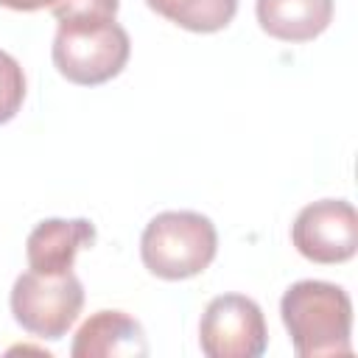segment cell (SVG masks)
<instances>
[{"mask_svg":"<svg viewBox=\"0 0 358 358\" xmlns=\"http://www.w3.org/2000/svg\"><path fill=\"white\" fill-rule=\"evenodd\" d=\"M260 28L282 42H310L333 20V0H255Z\"/></svg>","mask_w":358,"mask_h":358,"instance_id":"cell-9","label":"cell"},{"mask_svg":"<svg viewBox=\"0 0 358 358\" xmlns=\"http://www.w3.org/2000/svg\"><path fill=\"white\" fill-rule=\"evenodd\" d=\"M73 358H143L148 338L143 324L123 310H98L76 333Z\"/></svg>","mask_w":358,"mask_h":358,"instance_id":"cell-8","label":"cell"},{"mask_svg":"<svg viewBox=\"0 0 358 358\" xmlns=\"http://www.w3.org/2000/svg\"><path fill=\"white\" fill-rule=\"evenodd\" d=\"M218 252L215 224L193 210H168L154 215L140 238L143 266L162 280H187L201 274Z\"/></svg>","mask_w":358,"mask_h":358,"instance_id":"cell-2","label":"cell"},{"mask_svg":"<svg viewBox=\"0 0 358 358\" xmlns=\"http://www.w3.org/2000/svg\"><path fill=\"white\" fill-rule=\"evenodd\" d=\"M291 241L310 263H344L358 249V213L344 199H322L299 210Z\"/></svg>","mask_w":358,"mask_h":358,"instance_id":"cell-6","label":"cell"},{"mask_svg":"<svg viewBox=\"0 0 358 358\" xmlns=\"http://www.w3.org/2000/svg\"><path fill=\"white\" fill-rule=\"evenodd\" d=\"M145 6L193 34L221 31L238 11V0H145Z\"/></svg>","mask_w":358,"mask_h":358,"instance_id":"cell-10","label":"cell"},{"mask_svg":"<svg viewBox=\"0 0 358 358\" xmlns=\"http://www.w3.org/2000/svg\"><path fill=\"white\" fill-rule=\"evenodd\" d=\"M95 243V227L87 218H45L39 221L28 241L25 255L28 266L42 274L73 271L76 255Z\"/></svg>","mask_w":358,"mask_h":358,"instance_id":"cell-7","label":"cell"},{"mask_svg":"<svg viewBox=\"0 0 358 358\" xmlns=\"http://www.w3.org/2000/svg\"><path fill=\"white\" fill-rule=\"evenodd\" d=\"M120 0H50V11L59 22H84V20H115Z\"/></svg>","mask_w":358,"mask_h":358,"instance_id":"cell-12","label":"cell"},{"mask_svg":"<svg viewBox=\"0 0 358 358\" xmlns=\"http://www.w3.org/2000/svg\"><path fill=\"white\" fill-rule=\"evenodd\" d=\"M0 6L14 11H39V8H48L50 0H0Z\"/></svg>","mask_w":358,"mask_h":358,"instance_id":"cell-13","label":"cell"},{"mask_svg":"<svg viewBox=\"0 0 358 358\" xmlns=\"http://www.w3.org/2000/svg\"><path fill=\"white\" fill-rule=\"evenodd\" d=\"M131 53L129 34L115 20L59 22L53 36L56 70L81 87H95L115 78Z\"/></svg>","mask_w":358,"mask_h":358,"instance_id":"cell-3","label":"cell"},{"mask_svg":"<svg viewBox=\"0 0 358 358\" xmlns=\"http://www.w3.org/2000/svg\"><path fill=\"white\" fill-rule=\"evenodd\" d=\"M25 101V73L20 62L0 50V126L8 123Z\"/></svg>","mask_w":358,"mask_h":358,"instance_id":"cell-11","label":"cell"},{"mask_svg":"<svg viewBox=\"0 0 358 358\" xmlns=\"http://www.w3.org/2000/svg\"><path fill=\"white\" fill-rule=\"evenodd\" d=\"M84 308V285L73 271L42 274L25 271L11 288L14 322L36 338L59 341L78 319Z\"/></svg>","mask_w":358,"mask_h":358,"instance_id":"cell-4","label":"cell"},{"mask_svg":"<svg viewBox=\"0 0 358 358\" xmlns=\"http://www.w3.org/2000/svg\"><path fill=\"white\" fill-rule=\"evenodd\" d=\"M199 344L207 358H257L266 352L268 330L263 310L243 294L210 299L199 324Z\"/></svg>","mask_w":358,"mask_h":358,"instance_id":"cell-5","label":"cell"},{"mask_svg":"<svg viewBox=\"0 0 358 358\" xmlns=\"http://www.w3.org/2000/svg\"><path fill=\"white\" fill-rule=\"evenodd\" d=\"M280 316L299 358L352 352V302L341 285L299 280L282 294Z\"/></svg>","mask_w":358,"mask_h":358,"instance_id":"cell-1","label":"cell"}]
</instances>
